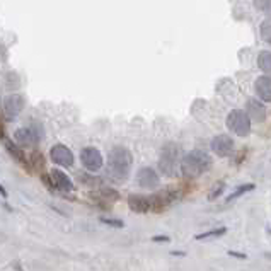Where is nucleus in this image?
Segmentation results:
<instances>
[{
	"label": "nucleus",
	"instance_id": "obj_1",
	"mask_svg": "<svg viewBox=\"0 0 271 271\" xmlns=\"http://www.w3.org/2000/svg\"><path fill=\"white\" fill-rule=\"evenodd\" d=\"M133 157L124 147H115L108 157V171L115 181H124L131 171Z\"/></svg>",
	"mask_w": 271,
	"mask_h": 271
},
{
	"label": "nucleus",
	"instance_id": "obj_28",
	"mask_svg": "<svg viewBox=\"0 0 271 271\" xmlns=\"http://www.w3.org/2000/svg\"><path fill=\"white\" fill-rule=\"evenodd\" d=\"M0 138H3V124H2V121H0Z\"/></svg>",
	"mask_w": 271,
	"mask_h": 271
},
{
	"label": "nucleus",
	"instance_id": "obj_25",
	"mask_svg": "<svg viewBox=\"0 0 271 271\" xmlns=\"http://www.w3.org/2000/svg\"><path fill=\"white\" fill-rule=\"evenodd\" d=\"M102 223H106V225H111V227H118V229H121V227L124 225L121 220H113V219H101Z\"/></svg>",
	"mask_w": 271,
	"mask_h": 271
},
{
	"label": "nucleus",
	"instance_id": "obj_29",
	"mask_svg": "<svg viewBox=\"0 0 271 271\" xmlns=\"http://www.w3.org/2000/svg\"><path fill=\"white\" fill-rule=\"evenodd\" d=\"M0 195H2V196H3V198H5V196H7V193H5V190H3V188H2V186H0Z\"/></svg>",
	"mask_w": 271,
	"mask_h": 271
},
{
	"label": "nucleus",
	"instance_id": "obj_9",
	"mask_svg": "<svg viewBox=\"0 0 271 271\" xmlns=\"http://www.w3.org/2000/svg\"><path fill=\"white\" fill-rule=\"evenodd\" d=\"M210 147L219 157H229L234 152V142L229 135H217L210 144Z\"/></svg>",
	"mask_w": 271,
	"mask_h": 271
},
{
	"label": "nucleus",
	"instance_id": "obj_18",
	"mask_svg": "<svg viewBox=\"0 0 271 271\" xmlns=\"http://www.w3.org/2000/svg\"><path fill=\"white\" fill-rule=\"evenodd\" d=\"M254 188H256L254 184H242V186H239L237 190H235L234 193L230 195L229 198H227V203L234 201V199H237L239 196H242V195H244V193H247V191H252V190H254Z\"/></svg>",
	"mask_w": 271,
	"mask_h": 271
},
{
	"label": "nucleus",
	"instance_id": "obj_19",
	"mask_svg": "<svg viewBox=\"0 0 271 271\" xmlns=\"http://www.w3.org/2000/svg\"><path fill=\"white\" fill-rule=\"evenodd\" d=\"M223 190H225V183H223V181H219V183H215V184H213L212 190H210V193H208V199H210V201L217 199L220 195L223 193Z\"/></svg>",
	"mask_w": 271,
	"mask_h": 271
},
{
	"label": "nucleus",
	"instance_id": "obj_21",
	"mask_svg": "<svg viewBox=\"0 0 271 271\" xmlns=\"http://www.w3.org/2000/svg\"><path fill=\"white\" fill-rule=\"evenodd\" d=\"M99 195H101L104 199H108V201H116V199L120 198V195H118L115 190H111V188H101Z\"/></svg>",
	"mask_w": 271,
	"mask_h": 271
},
{
	"label": "nucleus",
	"instance_id": "obj_6",
	"mask_svg": "<svg viewBox=\"0 0 271 271\" xmlns=\"http://www.w3.org/2000/svg\"><path fill=\"white\" fill-rule=\"evenodd\" d=\"M24 109V98L21 94H10L2 101V115L5 120L14 121Z\"/></svg>",
	"mask_w": 271,
	"mask_h": 271
},
{
	"label": "nucleus",
	"instance_id": "obj_11",
	"mask_svg": "<svg viewBox=\"0 0 271 271\" xmlns=\"http://www.w3.org/2000/svg\"><path fill=\"white\" fill-rule=\"evenodd\" d=\"M137 181L142 188H147V190H154V188L159 186V183H160L159 176H157V172L152 167H144V169L138 171Z\"/></svg>",
	"mask_w": 271,
	"mask_h": 271
},
{
	"label": "nucleus",
	"instance_id": "obj_4",
	"mask_svg": "<svg viewBox=\"0 0 271 271\" xmlns=\"http://www.w3.org/2000/svg\"><path fill=\"white\" fill-rule=\"evenodd\" d=\"M179 196H181L179 188H166V190L157 191L155 195L150 196V210L155 213L164 212V210L169 208Z\"/></svg>",
	"mask_w": 271,
	"mask_h": 271
},
{
	"label": "nucleus",
	"instance_id": "obj_20",
	"mask_svg": "<svg viewBox=\"0 0 271 271\" xmlns=\"http://www.w3.org/2000/svg\"><path fill=\"white\" fill-rule=\"evenodd\" d=\"M225 232H227V229H225V227H220V229H213V230H210V232H205V234H199V235H196V239H198V241H203V239L220 237V235H223Z\"/></svg>",
	"mask_w": 271,
	"mask_h": 271
},
{
	"label": "nucleus",
	"instance_id": "obj_27",
	"mask_svg": "<svg viewBox=\"0 0 271 271\" xmlns=\"http://www.w3.org/2000/svg\"><path fill=\"white\" fill-rule=\"evenodd\" d=\"M229 256H234V258L246 259V254H241V252H234V251H229Z\"/></svg>",
	"mask_w": 271,
	"mask_h": 271
},
{
	"label": "nucleus",
	"instance_id": "obj_5",
	"mask_svg": "<svg viewBox=\"0 0 271 271\" xmlns=\"http://www.w3.org/2000/svg\"><path fill=\"white\" fill-rule=\"evenodd\" d=\"M227 126L239 137H247L249 131H251V118L247 116V113L241 111V109H234L227 118Z\"/></svg>",
	"mask_w": 271,
	"mask_h": 271
},
{
	"label": "nucleus",
	"instance_id": "obj_17",
	"mask_svg": "<svg viewBox=\"0 0 271 271\" xmlns=\"http://www.w3.org/2000/svg\"><path fill=\"white\" fill-rule=\"evenodd\" d=\"M258 65L265 74L271 75V51H261L258 56Z\"/></svg>",
	"mask_w": 271,
	"mask_h": 271
},
{
	"label": "nucleus",
	"instance_id": "obj_12",
	"mask_svg": "<svg viewBox=\"0 0 271 271\" xmlns=\"http://www.w3.org/2000/svg\"><path fill=\"white\" fill-rule=\"evenodd\" d=\"M49 179H51V186L56 188L60 191H74V183L70 181V177L65 172H62L60 169H53L49 172Z\"/></svg>",
	"mask_w": 271,
	"mask_h": 271
},
{
	"label": "nucleus",
	"instance_id": "obj_7",
	"mask_svg": "<svg viewBox=\"0 0 271 271\" xmlns=\"http://www.w3.org/2000/svg\"><path fill=\"white\" fill-rule=\"evenodd\" d=\"M80 160L85 169L91 171V172H96V171H99L102 167V155L94 147H85L80 152Z\"/></svg>",
	"mask_w": 271,
	"mask_h": 271
},
{
	"label": "nucleus",
	"instance_id": "obj_10",
	"mask_svg": "<svg viewBox=\"0 0 271 271\" xmlns=\"http://www.w3.org/2000/svg\"><path fill=\"white\" fill-rule=\"evenodd\" d=\"M49 157H51L53 162L58 164V166H62V167L74 166V154H72V150H70V148H67L65 145H62V144L51 147V150H49Z\"/></svg>",
	"mask_w": 271,
	"mask_h": 271
},
{
	"label": "nucleus",
	"instance_id": "obj_2",
	"mask_svg": "<svg viewBox=\"0 0 271 271\" xmlns=\"http://www.w3.org/2000/svg\"><path fill=\"white\" fill-rule=\"evenodd\" d=\"M212 167V157L201 150H193L181 160V172L188 179H196Z\"/></svg>",
	"mask_w": 271,
	"mask_h": 271
},
{
	"label": "nucleus",
	"instance_id": "obj_22",
	"mask_svg": "<svg viewBox=\"0 0 271 271\" xmlns=\"http://www.w3.org/2000/svg\"><path fill=\"white\" fill-rule=\"evenodd\" d=\"M261 36L265 41L271 43V19H266L261 26Z\"/></svg>",
	"mask_w": 271,
	"mask_h": 271
},
{
	"label": "nucleus",
	"instance_id": "obj_8",
	"mask_svg": "<svg viewBox=\"0 0 271 271\" xmlns=\"http://www.w3.org/2000/svg\"><path fill=\"white\" fill-rule=\"evenodd\" d=\"M41 137H43L41 128H38V126L19 128V130L16 131V140L19 142L21 145H26V147H31V145H36Z\"/></svg>",
	"mask_w": 271,
	"mask_h": 271
},
{
	"label": "nucleus",
	"instance_id": "obj_14",
	"mask_svg": "<svg viewBox=\"0 0 271 271\" xmlns=\"http://www.w3.org/2000/svg\"><path fill=\"white\" fill-rule=\"evenodd\" d=\"M246 109H247V116L251 118L252 121H256V123H263V121L266 120V115H268L265 106L259 101H256V99H247Z\"/></svg>",
	"mask_w": 271,
	"mask_h": 271
},
{
	"label": "nucleus",
	"instance_id": "obj_15",
	"mask_svg": "<svg viewBox=\"0 0 271 271\" xmlns=\"http://www.w3.org/2000/svg\"><path fill=\"white\" fill-rule=\"evenodd\" d=\"M254 91L258 98L265 102H271V78L270 77H259L254 82Z\"/></svg>",
	"mask_w": 271,
	"mask_h": 271
},
{
	"label": "nucleus",
	"instance_id": "obj_26",
	"mask_svg": "<svg viewBox=\"0 0 271 271\" xmlns=\"http://www.w3.org/2000/svg\"><path fill=\"white\" fill-rule=\"evenodd\" d=\"M152 241H155V242H169V237H167V235H157V237H152Z\"/></svg>",
	"mask_w": 271,
	"mask_h": 271
},
{
	"label": "nucleus",
	"instance_id": "obj_3",
	"mask_svg": "<svg viewBox=\"0 0 271 271\" xmlns=\"http://www.w3.org/2000/svg\"><path fill=\"white\" fill-rule=\"evenodd\" d=\"M179 166V148L176 144H166L160 150L159 157V169L167 177H174L177 174Z\"/></svg>",
	"mask_w": 271,
	"mask_h": 271
},
{
	"label": "nucleus",
	"instance_id": "obj_24",
	"mask_svg": "<svg viewBox=\"0 0 271 271\" xmlns=\"http://www.w3.org/2000/svg\"><path fill=\"white\" fill-rule=\"evenodd\" d=\"M256 7H259V10L271 14V0H256Z\"/></svg>",
	"mask_w": 271,
	"mask_h": 271
},
{
	"label": "nucleus",
	"instance_id": "obj_23",
	"mask_svg": "<svg viewBox=\"0 0 271 271\" xmlns=\"http://www.w3.org/2000/svg\"><path fill=\"white\" fill-rule=\"evenodd\" d=\"M31 164L34 166V169H43V167H45V159H43V155L39 154V152H33V155H31Z\"/></svg>",
	"mask_w": 271,
	"mask_h": 271
},
{
	"label": "nucleus",
	"instance_id": "obj_13",
	"mask_svg": "<svg viewBox=\"0 0 271 271\" xmlns=\"http://www.w3.org/2000/svg\"><path fill=\"white\" fill-rule=\"evenodd\" d=\"M128 206L135 213H147L150 212V196L144 195H130L128 196Z\"/></svg>",
	"mask_w": 271,
	"mask_h": 271
},
{
	"label": "nucleus",
	"instance_id": "obj_16",
	"mask_svg": "<svg viewBox=\"0 0 271 271\" xmlns=\"http://www.w3.org/2000/svg\"><path fill=\"white\" fill-rule=\"evenodd\" d=\"M3 145H5L7 152H9L10 155H12V159H16L19 164H23V166H27V159H26V154L23 152V148L19 147V145L12 144L10 140H3Z\"/></svg>",
	"mask_w": 271,
	"mask_h": 271
}]
</instances>
